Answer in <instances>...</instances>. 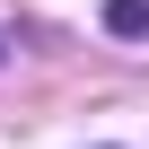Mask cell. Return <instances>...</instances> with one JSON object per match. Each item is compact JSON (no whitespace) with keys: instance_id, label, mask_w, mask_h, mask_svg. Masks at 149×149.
Masks as SVG:
<instances>
[{"instance_id":"obj_1","label":"cell","mask_w":149,"mask_h":149,"mask_svg":"<svg viewBox=\"0 0 149 149\" xmlns=\"http://www.w3.org/2000/svg\"><path fill=\"white\" fill-rule=\"evenodd\" d=\"M105 35H149V0H105Z\"/></svg>"}]
</instances>
